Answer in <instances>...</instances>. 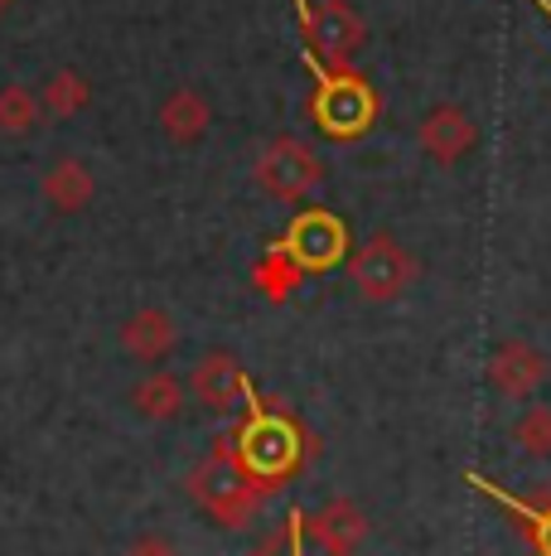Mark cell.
I'll return each instance as SVG.
<instances>
[{"mask_svg":"<svg viewBox=\"0 0 551 556\" xmlns=\"http://www.w3.org/2000/svg\"><path fill=\"white\" fill-rule=\"evenodd\" d=\"M242 406H247V426L238 431V465L247 469V479L276 484L300 465V431H295L285 416H276L261 406L252 378L242 382Z\"/></svg>","mask_w":551,"mask_h":556,"instance_id":"obj_1","label":"cell"},{"mask_svg":"<svg viewBox=\"0 0 551 556\" xmlns=\"http://www.w3.org/2000/svg\"><path fill=\"white\" fill-rule=\"evenodd\" d=\"M310 68L320 78V92H315V122L330 136H358L368 131V122L377 116V98L363 78H348V73H330L320 59L310 53Z\"/></svg>","mask_w":551,"mask_h":556,"instance_id":"obj_2","label":"cell"},{"mask_svg":"<svg viewBox=\"0 0 551 556\" xmlns=\"http://www.w3.org/2000/svg\"><path fill=\"white\" fill-rule=\"evenodd\" d=\"M344 252H348L344 223H338L334 213H324V208L300 213V218L285 228V238H281V256L285 262H295L300 271H330L334 262H344Z\"/></svg>","mask_w":551,"mask_h":556,"instance_id":"obj_3","label":"cell"},{"mask_svg":"<svg viewBox=\"0 0 551 556\" xmlns=\"http://www.w3.org/2000/svg\"><path fill=\"white\" fill-rule=\"evenodd\" d=\"M257 179H261V189L276 194V199H300L320 185V160L305 151L300 141H271L267 151H261Z\"/></svg>","mask_w":551,"mask_h":556,"instance_id":"obj_4","label":"cell"},{"mask_svg":"<svg viewBox=\"0 0 551 556\" xmlns=\"http://www.w3.org/2000/svg\"><path fill=\"white\" fill-rule=\"evenodd\" d=\"M354 281H358V291L373 295V301H392V295H401L411 281V256L392 238H373L354 256Z\"/></svg>","mask_w":551,"mask_h":556,"instance_id":"obj_5","label":"cell"},{"mask_svg":"<svg viewBox=\"0 0 551 556\" xmlns=\"http://www.w3.org/2000/svg\"><path fill=\"white\" fill-rule=\"evenodd\" d=\"M189 489H194L198 504L208 513H218V518H238V513L252 504V479L238 459H208V465L189 479Z\"/></svg>","mask_w":551,"mask_h":556,"instance_id":"obj_6","label":"cell"},{"mask_svg":"<svg viewBox=\"0 0 551 556\" xmlns=\"http://www.w3.org/2000/svg\"><path fill=\"white\" fill-rule=\"evenodd\" d=\"M489 378H494L498 392H508V397H533L537 382L547 378V358L527 344H503L489 358Z\"/></svg>","mask_w":551,"mask_h":556,"instance_id":"obj_7","label":"cell"},{"mask_svg":"<svg viewBox=\"0 0 551 556\" xmlns=\"http://www.w3.org/2000/svg\"><path fill=\"white\" fill-rule=\"evenodd\" d=\"M305 39H310V45H320L324 59L344 68V63L358 53V45H363V25L354 20V10H348V5L330 0V5H324L320 15H315V29H310ZM324 59H320V63H324Z\"/></svg>","mask_w":551,"mask_h":556,"instance_id":"obj_8","label":"cell"},{"mask_svg":"<svg viewBox=\"0 0 551 556\" xmlns=\"http://www.w3.org/2000/svg\"><path fill=\"white\" fill-rule=\"evenodd\" d=\"M421 146H426V155H436L440 165H454V160L474 146V122L460 106H436V112H426V122H421Z\"/></svg>","mask_w":551,"mask_h":556,"instance_id":"obj_9","label":"cell"},{"mask_svg":"<svg viewBox=\"0 0 551 556\" xmlns=\"http://www.w3.org/2000/svg\"><path fill=\"white\" fill-rule=\"evenodd\" d=\"M169 344H175V319H169L165 309H141V315H131L121 325V349L141 363L165 358Z\"/></svg>","mask_w":551,"mask_h":556,"instance_id":"obj_10","label":"cell"},{"mask_svg":"<svg viewBox=\"0 0 551 556\" xmlns=\"http://www.w3.org/2000/svg\"><path fill=\"white\" fill-rule=\"evenodd\" d=\"M194 392L204 397L208 406H232V402H242V382H247V372L238 368V358H228V354H208L204 363L194 368Z\"/></svg>","mask_w":551,"mask_h":556,"instance_id":"obj_11","label":"cell"},{"mask_svg":"<svg viewBox=\"0 0 551 556\" xmlns=\"http://www.w3.org/2000/svg\"><path fill=\"white\" fill-rule=\"evenodd\" d=\"M161 126H165L169 141H179V146L198 141V136H204V126H208V102L198 98L194 88L169 92V98L161 102Z\"/></svg>","mask_w":551,"mask_h":556,"instance_id":"obj_12","label":"cell"},{"mask_svg":"<svg viewBox=\"0 0 551 556\" xmlns=\"http://www.w3.org/2000/svg\"><path fill=\"white\" fill-rule=\"evenodd\" d=\"M464 484H470V489H479V494H489L494 504H503L508 513H517V518L527 522V532H533L537 552L551 556V508H533V504H527V498H517V494H508V489L489 484V479H484L479 469H464Z\"/></svg>","mask_w":551,"mask_h":556,"instance_id":"obj_13","label":"cell"},{"mask_svg":"<svg viewBox=\"0 0 551 556\" xmlns=\"http://www.w3.org/2000/svg\"><path fill=\"white\" fill-rule=\"evenodd\" d=\"M44 199L54 203L59 213H73L92 199V175L78 165V160H59L54 169L44 175Z\"/></svg>","mask_w":551,"mask_h":556,"instance_id":"obj_14","label":"cell"},{"mask_svg":"<svg viewBox=\"0 0 551 556\" xmlns=\"http://www.w3.org/2000/svg\"><path fill=\"white\" fill-rule=\"evenodd\" d=\"M131 402H136V412L151 416V421H169V416H179V406H184V397H179V382L165 378V372H161V378L136 382Z\"/></svg>","mask_w":551,"mask_h":556,"instance_id":"obj_15","label":"cell"},{"mask_svg":"<svg viewBox=\"0 0 551 556\" xmlns=\"http://www.w3.org/2000/svg\"><path fill=\"white\" fill-rule=\"evenodd\" d=\"M315 532H320L324 547L344 556V552H354L358 538H363V518H358V513L348 508V504H334V508L320 513V528H315Z\"/></svg>","mask_w":551,"mask_h":556,"instance_id":"obj_16","label":"cell"},{"mask_svg":"<svg viewBox=\"0 0 551 556\" xmlns=\"http://www.w3.org/2000/svg\"><path fill=\"white\" fill-rule=\"evenodd\" d=\"M88 106V78L82 73H54V78L44 83V112H54V116H73V112H82Z\"/></svg>","mask_w":551,"mask_h":556,"instance_id":"obj_17","label":"cell"},{"mask_svg":"<svg viewBox=\"0 0 551 556\" xmlns=\"http://www.w3.org/2000/svg\"><path fill=\"white\" fill-rule=\"evenodd\" d=\"M39 116V98L29 88H5L0 92V131L5 136H25Z\"/></svg>","mask_w":551,"mask_h":556,"instance_id":"obj_18","label":"cell"},{"mask_svg":"<svg viewBox=\"0 0 551 556\" xmlns=\"http://www.w3.org/2000/svg\"><path fill=\"white\" fill-rule=\"evenodd\" d=\"M513 435L523 441V451L547 455V451H551V412H542V406H533V412H527L523 421L513 426Z\"/></svg>","mask_w":551,"mask_h":556,"instance_id":"obj_19","label":"cell"},{"mask_svg":"<svg viewBox=\"0 0 551 556\" xmlns=\"http://www.w3.org/2000/svg\"><path fill=\"white\" fill-rule=\"evenodd\" d=\"M271 556H338V552H330L324 542H310V538H305V513H291V532H285V547L271 552Z\"/></svg>","mask_w":551,"mask_h":556,"instance_id":"obj_20","label":"cell"},{"mask_svg":"<svg viewBox=\"0 0 551 556\" xmlns=\"http://www.w3.org/2000/svg\"><path fill=\"white\" fill-rule=\"evenodd\" d=\"M126 556H179V552L169 547L165 538H141V542H136V547L126 552Z\"/></svg>","mask_w":551,"mask_h":556,"instance_id":"obj_21","label":"cell"},{"mask_svg":"<svg viewBox=\"0 0 551 556\" xmlns=\"http://www.w3.org/2000/svg\"><path fill=\"white\" fill-rule=\"evenodd\" d=\"M537 5H542V10H547V20H551V0H537Z\"/></svg>","mask_w":551,"mask_h":556,"instance_id":"obj_22","label":"cell"},{"mask_svg":"<svg viewBox=\"0 0 551 556\" xmlns=\"http://www.w3.org/2000/svg\"><path fill=\"white\" fill-rule=\"evenodd\" d=\"M5 5H10V0H0V10H5Z\"/></svg>","mask_w":551,"mask_h":556,"instance_id":"obj_23","label":"cell"}]
</instances>
